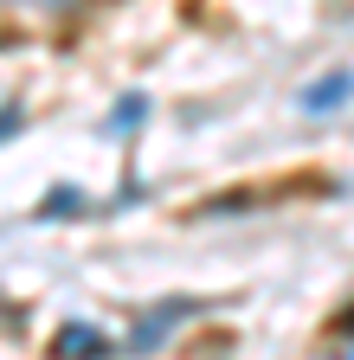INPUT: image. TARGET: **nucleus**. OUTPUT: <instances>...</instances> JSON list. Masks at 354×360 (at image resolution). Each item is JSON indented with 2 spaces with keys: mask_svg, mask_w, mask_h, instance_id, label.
I'll return each instance as SVG.
<instances>
[{
  "mask_svg": "<svg viewBox=\"0 0 354 360\" xmlns=\"http://www.w3.org/2000/svg\"><path fill=\"white\" fill-rule=\"evenodd\" d=\"M348 90H354V77H348V71H329L322 84H309V97H303V110H329L335 97H348Z\"/></svg>",
  "mask_w": 354,
  "mask_h": 360,
  "instance_id": "1",
  "label": "nucleus"
},
{
  "mask_svg": "<svg viewBox=\"0 0 354 360\" xmlns=\"http://www.w3.org/2000/svg\"><path fill=\"white\" fill-rule=\"evenodd\" d=\"M97 347H103V335H91V328H71L58 341V354H97Z\"/></svg>",
  "mask_w": 354,
  "mask_h": 360,
  "instance_id": "2",
  "label": "nucleus"
}]
</instances>
